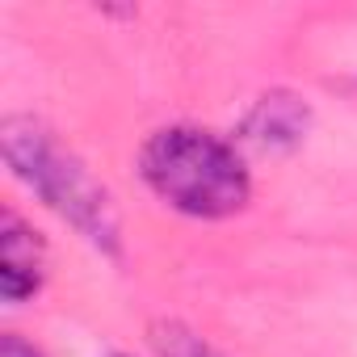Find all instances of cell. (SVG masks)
<instances>
[{"instance_id":"1","label":"cell","mask_w":357,"mask_h":357,"mask_svg":"<svg viewBox=\"0 0 357 357\" xmlns=\"http://www.w3.org/2000/svg\"><path fill=\"white\" fill-rule=\"evenodd\" d=\"M147 190L190 219H231L252 198V172L236 143L202 126H164L139 151Z\"/></svg>"},{"instance_id":"2","label":"cell","mask_w":357,"mask_h":357,"mask_svg":"<svg viewBox=\"0 0 357 357\" xmlns=\"http://www.w3.org/2000/svg\"><path fill=\"white\" fill-rule=\"evenodd\" d=\"M0 147H5L9 168L59 215L68 219L93 248L118 257L122 252V219L109 198V190L89 172V164L38 118L13 114L0 126Z\"/></svg>"},{"instance_id":"3","label":"cell","mask_w":357,"mask_h":357,"mask_svg":"<svg viewBox=\"0 0 357 357\" xmlns=\"http://www.w3.org/2000/svg\"><path fill=\"white\" fill-rule=\"evenodd\" d=\"M43 278H47V248L38 231L22 215L5 211L0 215V294H5V303H22L43 290Z\"/></svg>"},{"instance_id":"4","label":"cell","mask_w":357,"mask_h":357,"mask_svg":"<svg viewBox=\"0 0 357 357\" xmlns=\"http://www.w3.org/2000/svg\"><path fill=\"white\" fill-rule=\"evenodd\" d=\"M303 130H307V105L294 93H269L248 109L240 139L261 151H282V147H294Z\"/></svg>"},{"instance_id":"5","label":"cell","mask_w":357,"mask_h":357,"mask_svg":"<svg viewBox=\"0 0 357 357\" xmlns=\"http://www.w3.org/2000/svg\"><path fill=\"white\" fill-rule=\"evenodd\" d=\"M160 349H164V357H219L211 344H202V340L190 336V332H176V328H172V336H168V332L160 336Z\"/></svg>"},{"instance_id":"6","label":"cell","mask_w":357,"mask_h":357,"mask_svg":"<svg viewBox=\"0 0 357 357\" xmlns=\"http://www.w3.org/2000/svg\"><path fill=\"white\" fill-rule=\"evenodd\" d=\"M0 357H47V353L38 344L22 340L17 332H5V336H0Z\"/></svg>"},{"instance_id":"7","label":"cell","mask_w":357,"mask_h":357,"mask_svg":"<svg viewBox=\"0 0 357 357\" xmlns=\"http://www.w3.org/2000/svg\"><path fill=\"white\" fill-rule=\"evenodd\" d=\"M109 357H126V353H109Z\"/></svg>"}]
</instances>
